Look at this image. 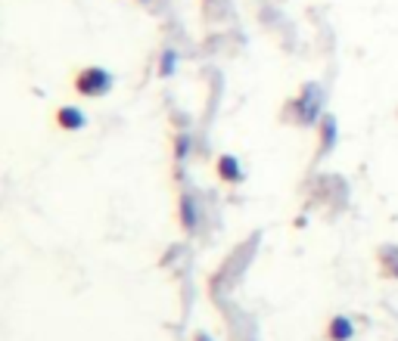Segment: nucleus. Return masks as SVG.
I'll return each mask as SVG.
<instances>
[{
  "label": "nucleus",
  "mask_w": 398,
  "mask_h": 341,
  "mask_svg": "<svg viewBox=\"0 0 398 341\" xmlns=\"http://www.w3.org/2000/svg\"><path fill=\"white\" fill-rule=\"evenodd\" d=\"M75 90L82 96H106L112 90V74L100 66H88L75 74Z\"/></svg>",
  "instance_id": "2"
},
{
  "label": "nucleus",
  "mask_w": 398,
  "mask_h": 341,
  "mask_svg": "<svg viewBox=\"0 0 398 341\" xmlns=\"http://www.w3.org/2000/svg\"><path fill=\"white\" fill-rule=\"evenodd\" d=\"M327 335H330V341H349L351 335H355V326H351L349 316H333L330 320V329H327Z\"/></svg>",
  "instance_id": "5"
},
{
  "label": "nucleus",
  "mask_w": 398,
  "mask_h": 341,
  "mask_svg": "<svg viewBox=\"0 0 398 341\" xmlns=\"http://www.w3.org/2000/svg\"><path fill=\"white\" fill-rule=\"evenodd\" d=\"M196 341H212V338H209V335H203V332H199V338H196Z\"/></svg>",
  "instance_id": "9"
},
{
  "label": "nucleus",
  "mask_w": 398,
  "mask_h": 341,
  "mask_svg": "<svg viewBox=\"0 0 398 341\" xmlns=\"http://www.w3.org/2000/svg\"><path fill=\"white\" fill-rule=\"evenodd\" d=\"M218 174L227 183H240L243 180V167H240V161H236L234 155H221V159H218Z\"/></svg>",
  "instance_id": "4"
},
{
  "label": "nucleus",
  "mask_w": 398,
  "mask_h": 341,
  "mask_svg": "<svg viewBox=\"0 0 398 341\" xmlns=\"http://www.w3.org/2000/svg\"><path fill=\"white\" fill-rule=\"evenodd\" d=\"M324 118V90H321V84H305L302 94H299L296 100V121L305 127H311L314 121Z\"/></svg>",
  "instance_id": "1"
},
{
  "label": "nucleus",
  "mask_w": 398,
  "mask_h": 341,
  "mask_svg": "<svg viewBox=\"0 0 398 341\" xmlns=\"http://www.w3.org/2000/svg\"><path fill=\"white\" fill-rule=\"evenodd\" d=\"M181 221H184V227H187V230H193V227H196V217H193V199H190V195H184V199H181Z\"/></svg>",
  "instance_id": "6"
},
{
  "label": "nucleus",
  "mask_w": 398,
  "mask_h": 341,
  "mask_svg": "<svg viewBox=\"0 0 398 341\" xmlns=\"http://www.w3.org/2000/svg\"><path fill=\"white\" fill-rule=\"evenodd\" d=\"M56 124L62 127V131H82L84 124H88V118H84L82 109L75 106H62L60 112H56Z\"/></svg>",
  "instance_id": "3"
},
{
  "label": "nucleus",
  "mask_w": 398,
  "mask_h": 341,
  "mask_svg": "<svg viewBox=\"0 0 398 341\" xmlns=\"http://www.w3.org/2000/svg\"><path fill=\"white\" fill-rule=\"evenodd\" d=\"M175 68H177V53H175V50H169V53L162 56V68H159V72H162V78H169Z\"/></svg>",
  "instance_id": "8"
},
{
  "label": "nucleus",
  "mask_w": 398,
  "mask_h": 341,
  "mask_svg": "<svg viewBox=\"0 0 398 341\" xmlns=\"http://www.w3.org/2000/svg\"><path fill=\"white\" fill-rule=\"evenodd\" d=\"M324 124H327V140L321 143V149H324V152H330L333 143H336V118H333V115H324Z\"/></svg>",
  "instance_id": "7"
}]
</instances>
